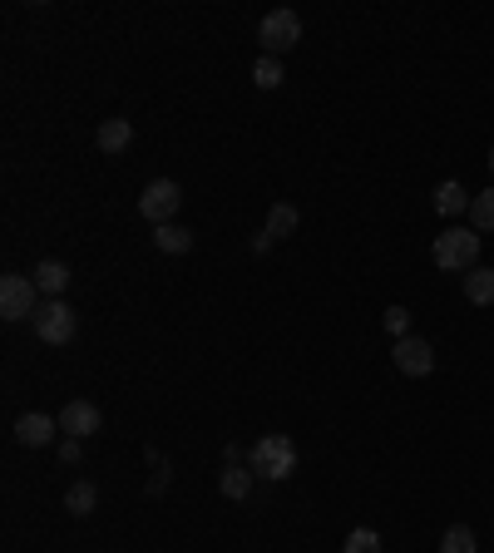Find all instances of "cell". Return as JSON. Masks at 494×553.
Here are the masks:
<instances>
[{"instance_id":"obj_19","label":"cell","mask_w":494,"mask_h":553,"mask_svg":"<svg viewBox=\"0 0 494 553\" xmlns=\"http://www.w3.org/2000/svg\"><path fill=\"white\" fill-rule=\"evenodd\" d=\"M282 60H277V55H262V60H257V65H252V84H257V89H277V84H282Z\"/></svg>"},{"instance_id":"obj_21","label":"cell","mask_w":494,"mask_h":553,"mask_svg":"<svg viewBox=\"0 0 494 553\" xmlns=\"http://www.w3.org/2000/svg\"><path fill=\"white\" fill-rule=\"evenodd\" d=\"M341 553H381V534L376 529H351Z\"/></svg>"},{"instance_id":"obj_3","label":"cell","mask_w":494,"mask_h":553,"mask_svg":"<svg viewBox=\"0 0 494 553\" xmlns=\"http://www.w3.org/2000/svg\"><path fill=\"white\" fill-rule=\"evenodd\" d=\"M257 35H262V55H287L302 40V15L297 10H267Z\"/></svg>"},{"instance_id":"obj_14","label":"cell","mask_w":494,"mask_h":553,"mask_svg":"<svg viewBox=\"0 0 494 553\" xmlns=\"http://www.w3.org/2000/svg\"><path fill=\"white\" fill-rule=\"evenodd\" d=\"M262 233L272 237V242L292 237V233H297V208H292V203H272V208H267V223H262Z\"/></svg>"},{"instance_id":"obj_9","label":"cell","mask_w":494,"mask_h":553,"mask_svg":"<svg viewBox=\"0 0 494 553\" xmlns=\"http://www.w3.org/2000/svg\"><path fill=\"white\" fill-rule=\"evenodd\" d=\"M55 430H60V420H55V415H45V410H30V415H20V420H15V440H20V445H30V450L55 445Z\"/></svg>"},{"instance_id":"obj_4","label":"cell","mask_w":494,"mask_h":553,"mask_svg":"<svg viewBox=\"0 0 494 553\" xmlns=\"http://www.w3.org/2000/svg\"><path fill=\"white\" fill-rule=\"evenodd\" d=\"M35 297H40L35 277H25V272H5V277H0V316H5V321L35 316V307H40Z\"/></svg>"},{"instance_id":"obj_15","label":"cell","mask_w":494,"mask_h":553,"mask_svg":"<svg viewBox=\"0 0 494 553\" xmlns=\"http://www.w3.org/2000/svg\"><path fill=\"white\" fill-rule=\"evenodd\" d=\"M94 504H99V484H94V479H75L70 494H65V509H70L75 519H84V514H94Z\"/></svg>"},{"instance_id":"obj_18","label":"cell","mask_w":494,"mask_h":553,"mask_svg":"<svg viewBox=\"0 0 494 553\" xmlns=\"http://www.w3.org/2000/svg\"><path fill=\"white\" fill-rule=\"evenodd\" d=\"M470 228H475V233H494V188L475 193V203H470Z\"/></svg>"},{"instance_id":"obj_11","label":"cell","mask_w":494,"mask_h":553,"mask_svg":"<svg viewBox=\"0 0 494 553\" xmlns=\"http://www.w3.org/2000/svg\"><path fill=\"white\" fill-rule=\"evenodd\" d=\"M30 277H35V287H40V297H45V302H60V292L70 287V267H65V262H55V257H45Z\"/></svg>"},{"instance_id":"obj_8","label":"cell","mask_w":494,"mask_h":553,"mask_svg":"<svg viewBox=\"0 0 494 553\" xmlns=\"http://www.w3.org/2000/svg\"><path fill=\"white\" fill-rule=\"evenodd\" d=\"M99 425H104V415H99V405H94V400H70V405L60 410V430H65L70 440H89V435H99Z\"/></svg>"},{"instance_id":"obj_22","label":"cell","mask_w":494,"mask_h":553,"mask_svg":"<svg viewBox=\"0 0 494 553\" xmlns=\"http://www.w3.org/2000/svg\"><path fill=\"white\" fill-rule=\"evenodd\" d=\"M386 331L401 341V336H411V312L406 307H386Z\"/></svg>"},{"instance_id":"obj_2","label":"cell","mask_w":494,"mask_h":553,"mask_svg":"<svg viewBox=\"0 0 494 553\" xmlns=\"http://www.w3.org/2000/svg\"><path fill=\"white\" fill-rule=\"evenodd\" d=\"M247 470L257 474V479H292L297 474V445L287 440V435H262L257 445H252V455H247Z\"/></svg>"},{"instance_id":"obj_10","label":"cell","mask_w":494,"mask_h":553,"mask_svg":"<svg viewBox=\"0 0 494 553\" xmlns=\"http://www.w3.org/2000/svg\"><path fill=\"white\" fill-rule=\"evenodd\" d=\"M470 203H475V193H465V183H455V178H445V183L435 188V213H440V218H465Z\"/></svg>"},{"instance_id":"obj_13","label":"cell","mask_w":494,"mask_h":553,"mask_svg":"<svg viewBox=\"0 0 494 553\" xmlns=\"http://www.w3.org/2000/svg\"><path fill=\"white\" fill-rule=\"evenodd\" d=\"M465 302L490 307L494 302V267H470V272H465Z\"/></svg>"},{"instance_id":"obj_1","label":"cell","mask_w":494,"mask_h":553,"mask_svg":"<svg viewBox=\"0 0 494 553\" xmlns=\"http://www.w3.org/2000/svg\"><path fill=\"white\" fill-rule=\"evenodd\" d=\"M430 262L440 272H470L480 267V233L475 228H445L430 242Z\"/></svg>"},{"instance_id":"obj_16","label":"cell","mask_w":494,"mask_h":553,"mask_svg":"<svg viewBox=\"0 0 494 553\" xmlns=\"http://www.w3.org/2000/svg\"><path fill=\"white\" fill-rule=\"evenodd\" d=\"M252 484H257V474L243 470V465H223V474H218V489H223L228 499H247Z\"/></svg>"},{"instance_id":"obj_25","label":"cell","mask_w":494,"mask_h":553,"mask_svg":"<svg viewBox=\"0 0 494 553\" xmlns=\"http://www.w3.org/2000/svg\"><path fill=\"white\" fill-rule=\"evenodd\" d=\"M490 173H494V144H490Z\"/></svg>"},{"instance_id":"obj_7","label":"cell","mask_w":494,"mask_h":553,"mask_svg":"<svg viewBox=\"0 0 494 553\" xmlns=\"http://www.w3.org/2000/svg\"><path fill=\"white\" fill-rule=\"evenodd\" d=\"M391 356H396V371H401V376H430V371H435V351H430L425 336H401V341L391 346Z\"/></svg>"},{"instance_id":"obj_23","label":"cell","mask_w":494,"mask_h":553,"mask_svg":"<svg viewBox=\"0 0 494 553\" xmlns=\"http://www.w3.org/2000/svg\"><path fill=\"white\" fill-rule=\"evenodd\" d=\"M149 465H154V479H149V494H164V484H168V465L149 450Z\"/></svg>"},{"instance_id":"obj_20","label":"cell","mask_w":494,"mask_h":553,"mask_svg":"<svg viewBox=\"0 0 494 553\" xmlns=\"http://www.w3.org/2000/svg\"><path fill=\"white\" fill-rule=\"evenodd\" d=\"M475 529H465V524H450L445 529V539H440V553H475Z\"/></svg>"},{"instance_id":"obj_12","label":"cell","mask_w":494,"mask_h":553,"mask_svg":"<svg viewBox=\"0 0 494 553\" xmlns=\"http://www.w3.org/2000/svg\"><path fill=\"white\" fill-rule=\"evenodd\" d=\"M94 144H99L104 154H124V149L134 144V124H129V119H104L99 134H94Z\"/></svg>"},{"instance_id":"obj_24","label":"cell","mask_w":494,"mask_h":553,"mask_svg":"<svg viewBox=\"0 0 494 553\" xmlns=\"http://www.w3.org/2000/svg\"><path fill=\"white\" fill-rule=\"evenodd\" d=\"M60 460H65V465H80V460H84V440H60Z\"/></svg>"},{"instance_id":"obj_5","label":"cell","mask_w":494,"mask_h":553,"mask_svg":"<svg viewBox=\"0 0 494 553\" xmlns=\"http://www.w3.org/2000/svg\"><path fill=\"white\" fill-rule=\"evenodd\" d=\"M178 208H183V188L173 183V178H154L149 188H144V198H139V213L154 223V228H164L178 218Z\"/></svg>"},{"instance_id":"obj_6","label":"cell","mask_w":494,"mask_h":553,"mask_svg":"<svg viewBox=\"0 0 494 553\" xmlns=\"http://www.w3.org/2000/svg\"><path fill=\"white\" fill-rule=\"evenodd\" d=\"M30 321H35V336H40L45 346H65V341L75 336V312H70L65 302H40Z\"/></svg>"},{"instance_id":"obj_17","label":"cell","mask_w":494,"mask_h":553,"mask_svg":"<svg viewBox=\"0 0 494 553\" xmlns=\"http://www.w3.org/2000/svg\"><path fill=\"white\" fill-rule=\"evenodd\" d=\"M154 247L159 252H193V233L178 223H164V228H154Z\"/></svg>"}]
</instances>
